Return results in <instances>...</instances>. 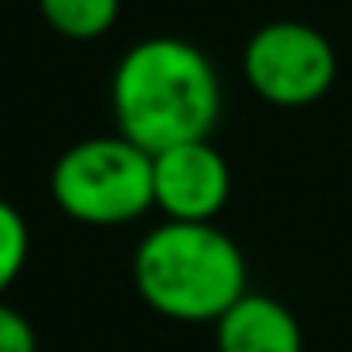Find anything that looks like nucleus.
Wrapping results in <instances>:
<instances>
[{"label":"nucleus","mask_w":352,"mask_h":352,"mask_svg":"<svg viewBox=\"0 0 352 352\" xmlns=\"http://www.w3.org/2000/svg\"><path fill=\"white\" fill-rule=\"evenodd\" d=\"M0 352H38V333L31 318L0 299Z\"/></svg>","instance_id":"9"},{"label":"nucleus","mask_w":352,"mask_h":352,"mask_svg":"<svg viewBox=\"0 0 352 352\" xmlns=\"http://www.w3.org/2000/svg\"><path fill=\"white\" fill-rule=\"evenodd\" d=\"M118 133L148 155L208 140L220 122V76L193 42L155 34L122 54L110 80Z\"/></svg>","instance_id":"1"},{"label":"nucleus","mask_w":352,"mask_h":352,"mask_svg":"<svg viewBox=\"0 0 352 352\" xmlns=\"http://www.w3.org/2000/svg\"><path fill=\"white\" fill-rule=\"evenodd\" d=\"M50 193L69 220L87 228L133 223L155 208L152 155L122 133L76 140L57 155L50 170Z\"/></svg>","instance_id":"3"},{"label":"nucleus","mask_w":352,"mask_h":352,"mask_svg":"<svg viewBox=\"0 0 352 352\" xmlns=\"http://www.w3.org/2000/svg\"><path fill=\"white\" fill-rule=\"evenodd\" d=\"M27 254H31V228L12 201L0 197V299L19 280Z\"/></svg>","instance_id":"8"},{"label":"nucleus","mask_w":352,"mask_h":352,"mask_svg":"<svg viewBox=\"0 0 352 352\" xmlns=\"http://www.w3.org/2000/svg\"><path fill=\"white\" fill-rule=\"evenodd\" d=\"M246 84L273 107H311L333 87L337 54L329 38L299 19H273L258 27L243 50Z\"/></svg>","instance_id":"4"},{"label":"nucleus","mask_w":352,"mask_h":352,"mask_svg":"<svg viewBox=\"0 0 352 352\" xmlns=\"http://www.w3.org/2000/svg\"><path fill=\"white\" fill-rule=\"evenodd\" d=\"M155 208L178 223H212L231 197V167L212 140H190L152 155Z\"/></svg>","instance_id":"5"},{"label":"nucleus","mask_w":352,"mask_h":352,"mask_svg":"<svg viewBox=\"0 0 352 352\" xmlns=\"http://www.w3.org/2000/svg\"><path fill=\"white\" fill-rule=\"evenodd\" d=\"M133 284L170 322H220L246 296V258L216 223L163 220L133 254Z\"/></svg>","instance_id":"2"},{"label":"nucleus","mask_w":352,"mask_h":352,"mask_svg":"<svg viewBox=\"0 0 352 352\" xmlns=\"http://www.w3.org/2000/svg\"><path fill=\"white\" fill-rule=\"evenodd\" d=\"M216 352H303V329L280 299L246 292L216 322Z\"/></svg>","instance_id":"6"},{"label":"nucleus","mask_w":352,"mask_h":352,"mask_svg":"<svg viewBox=\"0 0 352 352\" xmlns=\"http://www.w3.org/2000/svg\"><path fill=\"white\" fill-rule=\"evenodd\" d=\"M54 34L69 42H95L118 23L122 0H34Z\"/></svg>","instance_id":"7"}]
</instances>
